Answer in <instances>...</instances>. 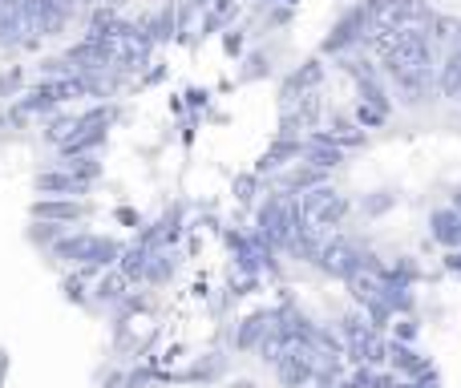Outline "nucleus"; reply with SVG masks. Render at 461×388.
I'll return each mask as SVG.
<instances>
[{
  "instance_id": "nucleus-9",
  "label": "nucleus",
  "mask_w": 461,
  "mask_h": 388,
  "mask_svg": "<svg viewBox=\"0 0 461 388\" xmlns=\"http://www.w3.org/2000/svg\"><path fill=\"white\" fill-rule=\"evenodd\" d=\"M300 150H303V138L276 134L267 150L259 154V162H255V175H276V170H287L292 162H300Z\"/></svg>"
},
{
  "instance_id": "nucleus-17",
  "label": "nucleus",
  "mask_w": 461,
  "mask_h": 388,
  "mask_svg": "<svg viewBox=\"0 0 461 388\" xmlns=\"http://www.w3.org/2000/svg\"><path fill=\"white\" fill-rule=\"evenodd\" d=\"M73 130H77V113L73 110H53L49 118H41V138H45L49 146H65L73 138Z\"/></svg>"
},
{
  "instance_id": "nucleus-22",
  "label": "nucleus",
  "mask_w": 461,
  "mask_h": 388,
  "mask_svg": "<svg viewBox=\"0 0 461 388\" xmlns=\"http://www.w3.org/2000/svg\"><path fill=\"white\" fill-rule=\"evenodd\" d=\"M389 118H393V110H376V105H365V102H357V110H352V122L360 130H381V126H389Z\"/></svg>"
},
{
  "instance_id": "nucleus-5",
  "label": "nucleus",
  "mask_w": 461,
  "mask_h": 388,
  "mask_svg": "<svg viewBox=\"0 0 461 388\" xmlns=\"http://www.w3.org/2000/svg\"><path fill=\"white\" fill-rule=\"evenodd\" d=\"M29 214H32V219H41V222L73 227V222L89 219V214H94V206H89L86 198H45V194H41L37 203L29 206Z\"/></svg>"
},
{
  "instance_id": "nucleus-11",
  "label": "nucleus",
  "mask_w": 461,
  "mask_h": 388,
  "mask_svg": "<svg viewBox=\"0 0 461 388\" xmlns=\"http://www.w3.org/2000/svg\"><path fill=\"white\" fill-rule=\"evenodd\" d=\"M316 259H324V267L332 271V275H340V279H352L360 271V259L365 255L357 251V247L348 243V239H332V243H324L320 247V255Z\"/></svg>"
},
{
  "instance_id": "nucleus-29",
  "label": "nucleus",
  "mask_w": 461,
  "mask_h": 388,
  "mask_svg": "<svg viewBox=\"0 0 461 388\" xmlns=\"http://www.w3.org/2000/svg\"><path fill=\"white\" fill-rule=\"evenodd\" d=\"M186 105H191V110H207V102H211V94H207V89H199V86H194V89H186Z\"/></svg>"
},
{
  "instance_id": "nucleus-16",
  "label": "nucleus",
  "mask_w": 461,
  "mask_h": 388,
  "mask_svg": "<svg viewBox=\"0 0 461 388\" xmlns=\"http://www.w3.org/2000/svg\"><path fill=\"white\" fill-rule=\"evenodd\" d=\"M320 183H328V175L324 170H316V167H308V162H292V167L279 175V191L284 194H303V191H312V186H320Z\"/></svg>"
},
{
  "instance_id": "nucleus-25",
  "label": "nucleus",
  "mask_w": 461,
  "mask_h": 388,
  "mask_svg": "<svg viewBox=\"0 0 461 388\" xmlns=\"http://www.w3.org/2000/svg\"><path fill=\"white\" fill-rule=\"evenodd\" d=\"M41 73H45V77H69V61H65V53L61 57H45V61H41Z\"/></svg>"
},
{
  "instance_id": "nucleus-2",
  "label": "nucleus",
  "mask_w": 461,
  "mask_h": 388,
  "mask_svg": "<svg viewBox=\"0 0 461 388\" xmlns=\"http://www.w3.org/2000/svg\"><path fill=\"white\" fill-rule=\"evenodd\" d=\"M368 29H373V21L365 16V8L352 5L348 13H344L340 21L328 29V37L320 41V53H324V57H340V53H352V49H365Z\"/></svg>"
},
{
  "instance_id": "nucleus-31",
  "label": "nucleus",
  "mask_w": 461,
  "mask_h": 388,
  "mask_svg": "<svg viewBox=\"0 0 461 388\" xmlns=\"http://www.w3.org/2000/svg\"><path fill=\"white\" fill-rule=\"evenodd\" d=\"M263 5H287V8H295L300 0H263Z\"/></svg>"
},
{
  "instance_id": "nucleus-21",
  "label": "nucleus",
  "mask_w": 461,
  "mask_h": 388,
  "mask_svg": "<svg viewBox=\"0 0 461 388\" xmlns=\"http://www.w3.org/2000/svg\"><path fill=\"white\" fill-rule=\"evenodd\" d=\"M24 94V69L21 65H8V69H0V105H8L13 97Z\"/></svg>"
},
{
  "instance_id": "nucleus-10",
  "label": "nucleus",
  "mask_w": 461,
  "mask_h": 388,
  "mask_svg": "<svg viewBox=\"0 0 461 388\" xmlns=\"http://www.w3.org/2000/svg\"><path fill=\"white\" fill-rule=\"evenodd\" d=\"M324 134L332 138L336 146H340L344 154H352V150H365L368 146V130H360L357 122H352V113H344V110H332V113H324Z\"/></svg>"
},
{
  "instance_id": "nucleus-19",
  "label": "nucleus",
  "mask_w": 461,
  "mask_h": 388,
  "mask_svg": "<svg viewBox=\"0 0 461 388\" xmlns=\"http://www.w3.org/2000/svg\"><path fill=\"white\" fill-rule=\"evenodd\" d=\"M397 191H389V186H381V191H373V194H365L360 198V211H365V219H384V214L397 206Z\"/></svg>"
},
{
  "instance_id": "nucleus-3",
  "label": "nucleus",
  "mask_w": 461,
  "mask_h": 388,
  "mask_svg": "<svg viewBox=\"0 0 461 388\" xmlns=\"http://www.w3.org/2000/svg\"><path fill=\"white\" fill-rule=\"evenodd\" d=\"M73 13H77V0H29V37H61Z\"/></svg>"
},
{
  "instance_id": "nucleus-14",
  "label": "nucleus",
  "mask_w": 461,
  "mask_h": 388,
  "mask_svg": "<svg viewBox=\"0 0 461 388\" xmlns=\"http://www.w3.org/2000/svg\"><path fill=\"white\" fill-rule=\"evenodd\" d=\"M433 77H438V97L461 102V45L441 53V65L433 69Z\"/></svg>"
},
{
  "instance_id": "nucleus-8",
  "label": "nucleus",
  "mask_w": 461,
  "mask_h": 388,
  "mask_svg": "<svg viewBox=\"0 0 461 388\" xmlns=\"http://www.w3.org/2000/svg\"><path fill=\"white\" fill-rule=\"evenodd\" d=\"M32 186H37V194L45 198H86L94 186L81 183L77 175H69L65 167H53V170H41L37 178H32Z\"/></svg>"
},
{
  "instance_id": "nucleus-4",
  "label": "nucleus",
  "mask_w": 461,
  "mask_h": 388,
  "mask_svg": "<svg viewBox=\"0 0 461 388\" xmlns=\"http://www.w3.org/2000/svg\"><path fill=\"white\" fill-rule=\"evenodd\" d=\"M384 81H389V89L397 94V102L409 105V110H417V105L438 97V77H433V69H397V73H384Z\"/></svg>"
},
{
  "instance_id": "nucleus-27",
  "label": "nucleus",
  "mask_w": 461,
  "mask_h": 388,
  "mask_svg": "<svg viewBox=\"0 0 461 388\" xmlns=\"http://www.w3.org/2000/svg\"><path fill=\"white\" fill-rule=\"evenodd\" d=\"M223 49H227V57L243 53V29H223Z\"/></svg>"
},
{
  "instance_id": "nucleus-23",
  "label": "nucleus",
  "mask_w": 461,
  "mask_h": 388,
  "mask_svg": "<svg viewBox=\"0 0 461 388\" xmlns=\"http://www.w3.org/2000/svg\"><path fill=\"white\" fill-rule=\"evenodd\" d=\"M271 73V61H267V53H247L243 57V69H239V81H263Z\"/></svg>"
},
{
  "instance_id": "nucleus-20",
  "label": "nucleus",
  "mask_w": 461,
  "mask_h": 388,
  "mask_svg": "<svg viewBox=\"0 0 461 388\" xmlns=\"http://www.w3.org/2000/svg\"><path fill=\"white\" fill-rule=\"evenodd\" d=\"M61 167L69 170V175H77L81 183L94 186L97 178H102V158L97 154H81V158H61Z\"/></svg>"
},
{
  "instance_id": "nucleus-12",
  "label": "nucleus",
  "mask_w": 461,
  "mask_h": 388,
  "mask_svg": "<svg viewBox=\"0 0 461 388\" xmlns=\"http://www.w3.org/2000/svg\"><path fill=\"white\" fill-rule=\"evenodd\" d=\"M429 16H433L429 0H393L381 24H389V29H425Z\"/></svg>"
},
{
  "instance_id": "nucleus-13",
  "label": "nucleus",
  "mask_w": 461,
  "mask_h": 388,
  "mask_svg": "<svg viewBox=\"0 0 461 388\" xmlns=\"http://www.w3.org/2000/svg\"><path fill=\"white\" fill-rule=\"evenodd\" d=\"M105 142H110V126H77L69 142L57 146V154L61 158H81V154H97Z\"/></svg>"
},
{
  "instance_id": "nucleus-28",
  "label": "nucleus",
  "mask_w": 461,
  "mask_h": 388,
  "mask_svg": "<svg viewBox=\"0 0 461 388\" xmlns=\"http://www.w3.org/2000/svg\"><path fill=\"white\" fill-rule=\"evenodd\" d=\"M97 295H102V300H113V295H122V275H105L102 284H97Z\"/></svg>"
},
{
  "instance_id": "nucleus-1",
  "label": "nucleus",
  "mask_w": 461,
  "mask_h": 388,
  "mask_svg": "<svg viewBox=\"0 0 461 388\" xmlns=\"http://www.w3.org/2000/svg\"><path fill=\"white\" fill-rule=\"evenodd\" d=\"M53 255L65 263H94V267H105L122 255V243L110 235H94V230H65L61 239L53 243Z\"/></svg>"
},
{
  "instance_id": "nucleus-24",
  "label": "nucleus",
  "mask_w": 461,
  "mask_h": 388,
  "mask_svg": "<svg viewBox=\"0 0 461 388\" xmlns=\"http://www.w3.org/2000/svg\"><path fill=\"white\" fill-rule=\"evenodd\" d=\"M263 21H267V29H284V24H292V8L287 5H267Z\"/></svg>"
},
{
  "instance_id": "nucleus-6",
  "label": "nucleus",
  "mask_w": 461,
  "mask_h": 388,
  "mask_svg": "<svg viewBox=\"0 0 461 388\" xmlns=\"http://www.w3.org/2000/svg\"><path fill=\"white\" fill-rule=\"evenodd\" d=\"M344 158H348V154H344L340 146H336L332 138L324 134V130H312V134H303L300 162H308V167H316V170H324V175H332V170L344 167Z\"/></svg>"
},
{
  "instance_id": "nucleus-15",
  "label": "nucleus",
  "mask_w": 461,
  "mask_h": 388,
  "mask_svg": "<svg viewBox=\"0 0 461 388\" xmlns=\"http://www.w3.org/2000/svg\"><path fill=\"white\" fill-rule=\"evenodd\" d=\"M429 235L438 239L441 247L457 251L461 247V214L454 211V206H438V211L429 214Z\"/></svg>"
},
{
  "instance_id": "nucleus-30",
  "label": "nucleus",
  "mask_w": 461,
  "mask_h": 388,
  "mask_svg": "<svg viewBox=\"0 0 461 388\" xmlns=\"http://www.w3.org/2000/svg\"><path fill=\"white\" fill-rule=\"evenodd\" d=\"M122 8V5H126V0H77V8H86V13H89V8Z\"/></svg>"
},
{
  "instance_id": "nucleus-18",
  "label": "nucleus",
  "mask_w": 461,
  "mask_h": 388,
  "mask_svg": "<svg viewBox=\"0 0 461 388\" xmlns=\"http://www.w3.org/2000/svg\"><path fill=\"white\" fill-rule=\"evenodd\" d=\"M352 211V198L348 194H340V191H336L332 198H328V203L324 206H320V211L316 214H312V219H316L320 222V227H340V222H344V214H348Z\"/></svg>"
},
{
  "instance_id": "nucleus-7",
  "label": "nucleus",
  "mask_w": 461,
  "mask_h": 388,
  "mask_svg": "<svg viewBox=\"0 0 461 388\" xmlns=\"http://www.w3.org/2000/svg\"><path fill=\"white\" fill-rule=\"evenodd\" d=\"M320 86H324V61H320V57H308V61H303L300 69L287 73L284 86H279V110H287L300 94H312V89H320Z\"/></svg>"
},
{
  "instance_id": "nucleus-26",
  "label": "nucleus",
  "mask_w": 461,
  "mask_h": 388,
  "mask_svg": "<svg viewBox=\"0 0 461 388\" xmlns=\"http://www.w3.org/2000/svg\"><path fill=\"white\" fill-rule=\"evenodd\" d=\"M255 186H259V175H255V170H251V175H239L235 178V191H239L243 203H251V198H255Z\"/></svg>"
}]
</instances>
